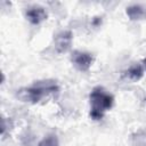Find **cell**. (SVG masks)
Returning a JSON list of instances; mask_svg holds the SVG:
<instances>
[{
  "label": "cell",
  "instance_id": "cell-1",
  "mask_svg": "<svg viewBox=\"0 0 146 146\" xmlns=\"http://www.w3.org/2000/svg\"><path fill=\"white\" fill-rule=\"evenodd\" d=\"M90 104H91V110H90V116L94 120H100L104 115V113L110 110L113 105V97L108 92H106L103 88L96 87L90 96Z\"/></svg>",
  "mask_w": 146,
  "mask_h": 146
},
{
  "label": "cell",
  "instance_id": "cell-2",
  "mask_svg": "<svg viewBox=\"0 0 146 146\" xmlns=\"http://www.w3.org/2000/svg\"><path fill=\"white\" fill-rule=\"evenodd\" d=\"M58 90L57 84L51 80L46 81H39L34 86L30 88L21 89L17 94L18 98H21L23 102H30V103H38L44 95L49 92H56Z\"/></svg>",
  "mask_w": 146,
  "mask_h": 146
},
{
  "label": "cell",
  "instance_id": "cell-3",
  "mask_svg": "<svg viewBox=\"0 0 146 146\" xmlns=\"http://www.w3.org/2000/svg\"><path fill=\"white\" fill-rule=\"evenodd\" d=\"M72 63L74 64V66L79 70V71H88L92 64V56L88 52H83V51H74L72 54Z\"/></svg>",
  "mask_w": 146,
  "mask_h": 146
},
{
  "label": "cell",
  "instance_id": "cell-4",
  "mask_svg": "<svg viewBox=\"0 0 146 146\" xmlns=\"http://www.w3.org/2000/svg\"><path fill=\"white\" fill-rule=\"evenodd\" d=\"M26 18L29 19L30 23L36 25V24H40L41 22H43L44 19H47V13H46L44 8L34 6V7H31L27 9Z\"/></svg>",
  "mask_w": 146,
  "mask_h": 146
},
{
  "label": "cell",
  "instance_id": "cell-5",
  "mask_svg": "<svg viewBox=\"0 0 146 146\" xmlns=\"http://www.w3.org/2000/svg\"><path fill=\"white\" fill-rule=\"evenodd\" d=\"M71 42H72V33L70 31L60 32L55 40V44H56L55 47L57 52H65L70 48Z\"/></svg>",
  "mask_w": 146,
  "mask_h": 146
},
{
  "label": "cell",
  "instance_id": "cell-6",
  "mask_svg": "<svg viewBox=\"0 0 146 146\" xmlns=\"http://www.w3.org/2000/svg\"><path fill=\"white\" fill-rule=\"evenodd\" d=\"M127 15L130 19H141L146 17V8L140 5H132L127 8Z\"/></svg>",
  "mask_w": 146,
  "mask_h": 146
},
{
  "label": "cell",
  "instance_id": "cell-7",
  "mask_svg": "<svg viewBox=\"0 0 146 146\" xmlns=\"http://www.w3.org/2000/svg\"><path fill=\"white\" fill-rule=\"evenodd\" d=\"M125 76L132 81H137L139 80L141 76H143V73H144V70L143 67L139 65V64H133L132 66H130L125 72Z\"/></svg>",
  "mask_w": 146,
  "mask_h": 146
},
{
  "label": "cell",
  "instance_id": "cell-8",
  "mask_svg": "<svg viewBox=\"0 0 146 146\" xmlns=\"http://www.w3.org/2000/svg\"><path fill=\"white\" fill-rule=\"evenodd\" d=\"M39 146H59V141L56 135H49L39 143Z\"/></svg>",
  "mask_w": 146,
  "mask_h": 146
}]
</instances>
